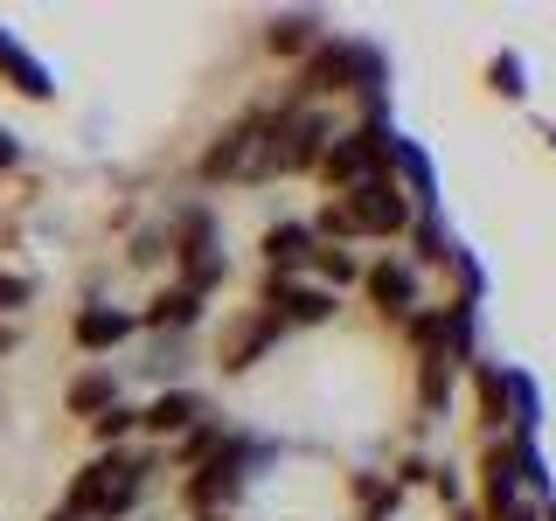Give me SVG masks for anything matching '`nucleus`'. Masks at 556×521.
Returning a JSON list of instances; mask_svg holds the SVG:
<instances>
[{
    "instance_id": "obj_28",
    "label": "nucleus",
    "mask_w": 556,
    "mask_h": 521,
    "mask_svg": "<svg viewBox=\"0 0 556 521\" xmlns=\"http://www.w3.org/2000/svg\"><path fill=\"white\" fill-rule=\"evenodd\" d=\"M396 334H404L410 361H417V355H431V347H439V334H445V306H439V300H425V306H417L404 327H396Z\"/></svg>"
},
{
    "instance_id": "obj_9",
    "label": "nucleus",
    "mask_w": 556,
    "mask_h": 521,
    "mask_svg": "<svg viewBox=\"0 0 556 521\" xmlns=\"http://www.w3.org/2000/svg\"><path fill=\"white\" fill-rule=\"evenodd\" d=\"M195 424H208V396L202 390H153L147 404H139V445H174V439H188Z\"/></svg>"
},
{
    "instance_id": "obj_13",
    "label": "nucleus",
    "mask_w": 556,
    "mask_h": 521,
    "mask_svg": "<svg viewBox=\"0 0 556 521\" xmlns=\"http://www.w3.org/2000/svg\"><path fill=\"white\" fill-rule=\"evenodd\" d=\"M327 35H334V28H327L320 8H286V14H271V22H265V35H257V42H265L271 63H306L313 49L327 42Z\"/></svg>"
},
{
    "instance_id": "obj_1",
    "label": "nucleus",
    "mask_w": 556,
    "mask_h": 521,
    "mask_svg": "<svg viewBox=\"0 0 556 521\" xmlns=\"http://www.w3.org/2000/svg\"><path fill=\"white\" fill-rule=\"evenodd\" d=\"M167 452L161 445H126V452H91V459L70 473L56 514L70 521H132L139 508H147L153 480H161Z\"/></svg>"
},
{
    "instance_id": "obj_18",
    "label": "nucleus",
    "mask_w": 556,
    "mask_h": 521,
    "mask_svg": "<svg viewBox=\"0 0 556 521\" xmlns=\"http://www.w3.org/2000/svg\"><path fill=\"white\" fill-rule=\"evenodd\" d=\"M0 84H14L28 104H49V98H56V77H49V63L28 56V49L14 42V28H0Z\"/></svg>"
},
{
    "instance_id": "obj_20",
    "label": "nucleus",
    "mask_w": 556,
    "mask_h": 521,
    "mask_svg": "<svg viewBox=\"0 0 556 521\" xmlns=\"http://www.w3.org/2000/svg\"><path fill=\"white\" fill-rule=\"evenodd\" d=\"M452 390H459V369L431 347V355H417V424H439V417L452 410Z\"/></svg>"
},
{
    "instance_id": "obj_31",
    "label": "nucleus",
    "mask_w": 556,
    "mask_h": 521,
    "mask_svg": "<svg viewBox=\"0 0 556 521\" xmlns=\"http://www.w3.org/2000/svg\"><path fill=\"white\" fill-rule=\"evenodd\" d=\"M431 500H445V508H466V466L431 459Z\"/></svg>"
},
{
    "instance_id": "obj_36",
    "label": "nucleus",
    "mask_w": 556,
    "mask_h": 521,
    "mask_svg": "<svg viewBox=\"0 0 556 521\" xmlns=\"http://www.w3.org/2000/svg\"><path fill=\"white\" fill-rule=\"evenodd\" d=\"M535 139H543V147L556 153V118H535Z\"/></svg>"
},
{
    "instance_id": "obj_32",
    "label": "nucleus",
    "mask_w": 556,
    "mask_h": 521,
    "mask_svg": "<svg viewBox=\"0 0 556 521\" xmlns=\"http://www.w3.org/2000/svg\"><path fill=\"white\" fill-rule=\"evenodd\" d=\"M382 480H390L396 494H417V486H431V452H404V459H396Z\"/></svg>"
},
{
    "instance_id": "obj_8",
    "label": "nucleus",
    "mask_w": 556,
    "mask_h": 521,
    "mask_svg": "<svg viewBox=\"0 0 556 521\" xmlns=\"http://www.w3.org/2000/svg\"><path fill=\"white\" fill-rule=\"evenodd\" d=\"M251 300L265 306L286 334H292V327H327L341 313V300L327 285H313V278H278V271H257V292H251Z\"/></svg>"
},
{
    "instance_id": "obj_37",
    "label": "nucleus",
    "mask_w": 556,
    "mask_h": 521,
    "mask_svg": "<svg viewBox=\"0 0 556 521\" xmlns=\"http://www.w3.org/2000/svg\"><path fill=\"white\" fill-rule=\"evenodd\" d=\"M445 521H480V508H473V500H466V508H452Z\"/></svg>"
},
{
    "instance_id": "obj_5",
    "label": "nucleus",
    "mask_w": 556,
    "mask_h": 521,
    "mask_svg": "<svg viewBox=\"0 0 556 521\" xmlns=\"http://www.w3.org/2000/svg\"><path fill=\"white\" fill-rule=\"evenodd\" d=\"M286 347V327L271 320L265 306H237V313H223V327H216V341H208V369H216L223 382H237V376H251L265 355H278Z\"/></svg>"
},
{
    "instance_id": "obj_3",
    "label": "nucleus",
    "mask_w": 556,
    "mask_h": 521,
    "mask_svg": "<svg viewBox=\"0 0 556 521\" xmlns=\"http://www.w3.org/2000/svg\"><path fill=\"white\" fill-rule=\"evenodd\" d=\"M257 153H265V104H243L195 153V181L202 188H257Z\"/></svg>"
},
{
    "instance_id": "obj_24",
    "label": "nucleus",
    "mask_w": 556,
    "mask_h": 521,
    "mask_svg": "<svg viewBox=\"0 0 556 521\" xmlns=\"http://www.w3.org/2000/svg\"><path fill=\"white\" fill-rule=\"evenodd\" d=\"M91 452H126V445H139V404H126V396H118L112 410L104 417H91Z\"/></svg>"
},
{
    "instance_id": "obj_30",
    "label": "nucleus",
    "mask_w": 556,
    "mask_h": 521,
    "mask_svg": "<svg viewBox=\"0 0 556 521\" xmlns=\"http://www.w3.org/2000/svg\"><path fill=\"white\" fill-rule=\"evenodd\" d=\"M28 306H35V278H28V271H8V265H0V320H22Z\"/></svg>"
},
{
    "instance_id": "obj_16",
    "label": "nucleus",
    "mask_w": 556,
    "mask_h": 521,
    "mask_svg": "<svg viewBox=\"0 0 556 521\" xmlns=\"http://www.w3.org/2000/svg\"><path fill=\"white\" fill-rule=\"evenodd\" d=\"M501 396H508V439L535 445V431H543V382L521 361H501Z\"/></svg>"
},
{
    "instance_id": "obj_19",
    "label": "nucleus",
    "mask_w": 556,
    "mask_h": 521,
    "mask_svg": "<svg viewBox=\"0 0 556 521\" xmlns=\"http://www.w3.org/2000/svg\"><path fill=\"white\" fill-rule=\"evenodd\" d=\"M466 382H473V424L480 439H508V396H501V361L480 355L473 369H466Z\"/></svg>"
},
{
    "instance_id": "obj_26",
    "label": "nucleus",
    "mask_w": 556,
    "mask_h": 521,
    "mask_svg": "<svg viewBox=\"0 0 556 521\" xmlns=\"http://www.w3.org/2000/svg\"><path fill=\"white\" fill-rule=\"evenodd\" d=\"M439 271L452 278V300H459V306H480V300H486V271H480V257L466 251L459 237H452V251H445V265H439Z\"/></svg>"
},
{
    "instance_id": "obj_7",
    "label": "nucleus",
    "mask_w": 556,
    "mask_h": 521,
    "mask_svg": "<svg viewBox=\"0 0 556 521\" xmlns=\"http://www.w3.org/2000/svg\"><path fill=\"white\" fill-rule=\"evenodd\" d=\"M362 300H369V313L382 327H404L417 306H425V271L410 265L404 251H382V257H369V265H362Z\"/></svg>"
},
{
    "instance_id": "obj_14",
    "label": "nucleus",
    "mask_w": 556,
    "mask_h": 521,
    "mask_svg": "<svg viewBox=\"0 0 556 521\" xmlns=\"http://www.w3.org/2000/svg\"><path fill=\"white\" fill-rule=\"evenodd\" d=\"M313 251H320V243H313L306 216H278V223H265V230H257V265L278 271V278H306Z\"/></svg>"
},
{
    "instance_id": "obj_23",
    "label": "nucleus",
    "mask_w": 556,
    "mask_h": 521,
    "mask_svg": "<svg viewBox=\"0 0 556 521\" xmlns=\"http://www.w3.org/2000/svg\"><path fill=\"white\" fill-rule=\"evenodd\" d=\"M306 278H313V285H327V292L341 300L348 285H362V257L348 251V243H320V251H313V265H306Z\"/></svg>"
},
{
    "instance_id": "obj_33",
    "label": "nucleus",
    "mask_w": 556,
    "mask_h": 521,
    "mask_svg": "<svg viewBox=\"0 0 556 521\" xmlns=\"http://www.w3.org/2000/svg\"><path fill=\"white\" fill-rule=\"evenodd\" d=\"M535 508H543V500H515V508H501V514H480V521H535Z\"/></svg>"
},
{
    "instance_id": "obj_15",
    "label": "nucleus",
    "mask_w": 556,
    "mask_h": 521,
    "mask_svg": "<svg viewBox=\"0 0 556 521\" xmlns=\"http://www.w3.org/2000/svg\"><path fill=\"white\" fill-rule=\"evenodd\" d=\"M390 181L410 195L417 216H439V167H431V153L404 132H390Z\"/></svg>"
},
{
    "instance_id": "obj_34",
    "label": "nucleus",
    "mask_w": 556,
    "mask_h": 521,
    "mask_svg": "<svg viewBox=\"0 0 556 521\" xmlns=\"http://www.w3.org/2000/svg\"><path fill=\"white\" fill-rule=\"evenodd\" d=\"M14 167H22V139L0 132V174H14Z\"/></svg>"
},
{
    "instance_id": "obj_12",
    "label": "nucleus",
    "mask_w": 556,
    "mask_h": 521,
    "mask_svg": "<svg viewBox=\"0 0 556 521\" xmlns=\"http://www.w3.org/2000/svg\"><path fill=\"white\" fill-rule=\"evenodd\" d=\"M132 313H139V334H181V341H188V334L208 320V300L167 278V285H153L147 306H132Z\"/></svg>"
},
{
    "instance_id": "obj_21",
    "label": "nucleus",
    "mask_w": 556,
    "mask_h": 521,
    "mask_svg": "<svg viewBox=\"0 0 556 521\" xmlns=\"http://www.w3.org/2000/svg\"><path fill=\"white\" fill-rule=\"evenodd\" d=\"M480 84H486V98H501V104H529V56H521V49H494V56L480 63Z\"/></svg>"
},
{
    "instance_id": "obj_35",
    "label": "nucleus",
    "mask_w": 556,
    "mask_h": 521,
    "mask_svg": "<svg viewBox=\"0 0 556 521\" xmlns=\"http://www.w3.org/2000/svg\"><path fill=\"white\" fill-rule=\"evenodd\" d=\"M14 347H22V327H14V320H0V361H8Z\"/></svg>"
},
{
    "instance_id": "obj_22",
    "label": "nucleus",
    "mask_w": 556,
    "mask_h": 521,
    "mask_svg": "<svg viewBox=\"0 0 556 521\" xmlns=\"http://www.w3.org/2000/svg\"><path fill=\"white\" fill-rule=\"evenodd\" d=\"M348 500H355V521H390L404 508V494H396L376 466H355V473H348Z\"/></svg>"
},
{
    "instance_id": "obj_2",
    "label": "nucleus",
    "mask_w": 556,
    "mask_h": 521,
    "mask_svg": "<svg viewBox=\"0 0 556 521\" xmlns=\"http://www.w3.org/2000/svg\"><path fill=\"white\" fill-rule=\"evenodd\" d=\"M334 112L320 104H300V112H265V153H257V188L271 181H292V174H313L334 139Z\"/></svg>"
},
{
    "instance_id": "obj_10",
    "label": "nucleus",
    "mask_w": 556,
    "mask_h": 521,
    "mask_svg": "<svg viewBox=\"0 0 556 521\" xmlns=\"http://www.w3.org/2000/svg\"><path fill=\"white\" fill-rule=\"evenodd\" d=\"M473 480H480V500H473L480 514H501V508H515V500H529L521 494V445L515 439H480Z\"/></svg>"
},
{
    "instance_id": "obj_29",
    "label": "nucleus",
    "mask_w": 556,
    "mask_h": 521,
    "mask_svg": "<svg viewBox=\"0 0 556 521\" xmlns=\"http://www.w3.org/2000/svg\"><path fill=\"white\" fill-rule=\"evenodd\" d=\"M126 265H139V271H161L167 265V230H161V223H147V230L126 237Z\"/></svg>"
},
{
    "instance_id": "obj_27",
    "label": "nucleus",
    "mask_w": 556,
    "mask_h": 521,
    "mask_svg": "<svg viewBox=\"0 0 556 521\" xmlns=\"http://www.w3.org/2000/svg\"><path fill=\"white\" fill-rule=\"evenodd\" d=\"M216 445H223V417H208V424H195L188 439H174V445H167V473H195V466H202Z\"/></svg>"
},
{
    "instance_id": "obj_11",
    "label": "nucleus",
    "mask_w": 556,
    "mask_h": 521,
    "mask_svg": "<svg viewBox=\"0 0 556 521\" xmlns=\"http://www.w3.org/2000/svg\"><path fill=\"white\" fill-rule=\"evenodd\" d=\"M139 334V313L132 306H112V300H84L70 313V347L77 355H118Z\"/></svg>"
},
{
    "instance_id": "obj_39",
    "label": "nucleus",
    "mask_w": 556,
    "mask_h": 521,
    "mask_svg": "<svg viewBox=\"0 0 556 521\" xmlns=\"http://www.w3.org/2000/svg\"><path fill=\"white\" fill-rule=\"evenodd\" d=\"M42 521H70V514H56V508H49V514H42Z\"/></svg>"
},
{
    "instance_id": "obj_25",
    "label": "nucleus",
    "mask_w": 556,
    "mask_h": 521,
    "mask_svg": "<svg viewBox=\"0 0 556 521\" xmlns=\"http://www.w3.org/2000/svg\"><path fill=\"white\" fill-rule=\"evenodd\" d=\"M445 251H452L445 216H417V223H410V237H404V257H410L417 271H439V265H445Z\"/></svg>"
},
{
    "instance_id": "obj_4",
    "label": "nucleus",
    "mask_w": 556,
    "mask_h": 521,
    "mask_svg": "<svg viewBox=\"0 0 556 521\" xmlns=\"http://www.w3.org/2000/svg\"><path fill=\"white\" fill-rule=\"evenodd\" d=\"M390 132L396 126H341L334 139H327V153H320V167H313V181L327 188V195H348V188H362V181H376V174H390Z\"/></svg>"
},
{
    "instance_id": "obj_17",
    "label": "nucleus",
    "mask_w": 556,
    "mask_h": 521,
    "mask_svg": "<svg viewBox=\"0 0 556 521\" xmlns=\"http://www.w3.org/2000/svg\"><path fill=\"white\" fill-rule=\"evenodd\" d=\"M118 404V369L112 361H91V369H77L63 382V410L77 417V424H91V417H104Z\"/></svg>"
},
{
    "instance_id": "obj_6",
    "label": "nucleus",
    "mask_w": 556,
    "mask_h": 521,
    "mask_svg": "<svg viewBox=\"0 0 556 521\" xmlns=\"http://www.w3.org/2000/svg\"><path fill=\"white\" fill-rule=\"evenodd\" d=\"M334 202L348 208V223H355V243H404L410 223H417L410 195L390 181V174H376V181L348 188V195H334Z\"/></svg>"
},
{
    "instance_id": "obj_38",
    "label": "nucleus",
    "mask_w": 556,
    "mask_h": 521,
    "mask_svg": "<svg viewBox=\"0 0 556 521\" xmlns=\"http://www.w3.org/2000/svg\"><path fill=\"white\" fill-rule=\"evenodd\" d=\"M535 521H556V500H543V508H535Z\"/></svg>"
}]
</instances>
